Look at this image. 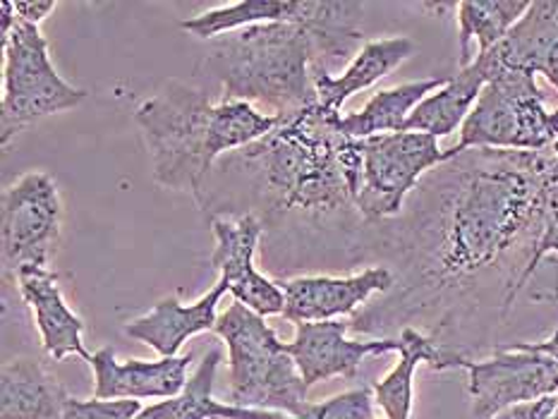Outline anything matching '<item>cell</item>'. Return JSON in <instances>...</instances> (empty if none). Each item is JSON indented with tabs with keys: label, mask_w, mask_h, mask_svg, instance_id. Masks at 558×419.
<instances>
[{
	"label": "cell",
	"mask_w": 558,
	"mask_h": 419,
	"mask_svg": "<svg viewBox=\"0 0 558 419\" xmlns=\"http://www.w3.org/2000/svg\"><path fill=\"white\" fill-rule=\"evenodd\" d=\"M348 329L341 321L295 323V338L286 343V350L295 359L307 389L336 377L353 379L369 355L398 353V338L348 341Z\"/></svg>",
	"instance_id": "13"
},
{
	"label": "cell",
	"mask_w": 558,
	"mask_h": 419,
	"mask_svg": "<svg viewBox=\"0 0 558 419\" xmlns=\"http://www.w3.org/2000/svg\"><path fill=\"white\" fill-rule=\"evenodd\" d=\"M278 125V115L264 113L247 101L214 103L209 127V159L216 163L230 151H240L264 139Z\"/></svg>",
	"instance_id": "26"
},
{
	"label": "cell",
	"mask_w": 558,
	"mask_h": 419,
	"mask_svg": "<svg viewBox=\"0 0 558 419\" xmlns=\"http://www.w3.org/2000/svg\"><path fill=\"white\" fill-rule=\"evenodd\" d=\"M204 65L226 101L262 106L278 118L317 103L314 48L298 22H264L218 36Z\"/></svg>",
	"instance_id": "3"
},
{
	"label": "cell",
	"mask_w": 558,
	"mask_h": 419,
	"mask_svg": "<svg viewBox=\"0 0 558 419\" xmlns=\"http://www.w3.org/2000/svg\"><path fill=\"white\" fill-rule=\"evenodd\" d=\"M140 410V400H80L68 395L63 419H135Z\"/></svg>",
	"instance_id": "28"
},
{
	"label": "cell",
	"mask_w": 558,
	"mask_h": 419,
	"mask_svg": "<svg viewBox=\"0 0 558 419\" xmlns=\"http://www.w3.org/2000/svg\"><path fill=\"white\" fill-rule=\"evenodd\" d=\"M341 113L322 103L278 118L264 139L240 149L271 211L336 215L355 209L362 187V141L341 130Z\"/></svg>",
	"instance_id": "2"
},
{
	"label": "cell",
	"mask_w": 558,
	"mask_h": 419,
	"mask_svg": "<svg viewBox=\"0 0 558 419\" xmlns=\"http://www.w3.org/2000/svg\"><path fill=\"white\" fill-rule=\"evenodd\" d=\"M549 255H558V213H554L551 219L547 221V225H544V231H542V237H539V243H537V247H535V251H532V259L527 261V267H525V271L520 273V279H518V283L513 285V291L508 293V297L504 299V315H508V309L513 307V303H515V297H518V293L523 291V287L527 285V281L532 279V275L537 273V269H539V263L547 259Z\"/></svg>",
	"instance_id": "29"
},
{
	"label": "cell",
	"mask_w": 558,
	"mask_h": 419,
	"mask_svg": "<svg viewBox=\"0 0 558 419\" xmlns=\"http://www.w3.org/2000/svg\"><path fill=\"white\" fill-rule=\"evenodd\" d=\"M556 403H558V395H547V398L506 407L504 412H499L492 419H551Z\"/></svg>",
	"instance_id": "30"
},
{
	"label": "cell",
	"mask_w": 558,
	"mask_h": 419,
	"mask_svg": "<svg viewBox=\"0 0 558 419\" xmlns=\"http://www.w3.org/2000/svg\"><path fill=\"white\" fill-rule=\"evenodd\" d=\"M362 141V187L355 209L365 221L396 219L424 173L444 165L448 151L422 132H391Z\"/></svg>",
	"instance_id": "8"
},
{
	"label": "cell",
	"mask_w": 558,
	"mask_h": 419,
	"mask_svg": "<svg viewBox=\"0 0 558 419\" xmlns=\"http://www.w3.org/2000/svg\"><path fill=\"white\" fill-rule=\"evenodd\" d=\"M508 350H530V353H539V355H547L558 362V329L549 335V338H544L539 343H508L504 345Z\"/></svg>",
	"instance_id": "32"
},
{
	"label": "cell",
	"mask_w": 558,
	"mask_h": 419,
	"mask_svg": "<svg viewBox=\"0 0 558 419\" xmlns=\"http://www.w3.org/2000/svg\"><path fill=\"white\" fill-rule=\"evenodd\" d=\"M278 285L286 297L288 321H336V317L355 315L374 295L391 293L396 273L388 267H369L355 275H300Z\"/></svg>",
	"instance_id": "12"
},
{
	"label": "cell",
	"mask_w": 558,
	"mask_h": 419,
	"mask_svg": "<svg viewBox=\"0 0 558 419\" xmlns=\"http://www.w3.org/2000/svg\"><path fill=\"white\" fill-rule=\"evenodd\" d=\"M228 293L226 281L218 279V283L209 293L202 295L197 303L183 305L178 297L161 299L147 315L130 321L125 333L161 357H178L180 347H183L192 335L214 331L218 321V303Z\"/></svg>",
	"instance_id": "17"
},
{
	"label": "cell",
	"mask_w": 558,
	"mask_h": 419,
	"mask_svg": "<svg viewBox=\"0 0 558 419\" xmlns=\"http://www.w3.org/2000/svg\"><path fill=\"white\" fill-rule=\"evenodd\" d=\"M429 177L410 225V311L463 295L513 255L532 259L556 213L544 151L470 149Z\"/></svg>",
	"instance_id": "1"
},
{
	"label": "cell",
	"mask_w": 558,
	"mask_h": 419,
	"mask_svg": "<svg viewBox=\"0 0 558 419\" xmlns=\"http://www.w3.org/2000/svg\"><path fill=\"white\" fill-rule=\"evenodd\" d=\"M15 281L24 305L32 309L44 350L56 362H63L72 355L82 357L84 362H92L94 353H89L82 341L84 321L70 309L63 293H60L58 273L44 267H24L17 271Z\"/></svg>",
	"instance_id": "16"
},
{
	"label": "cell",
	"mask_w": 558,
	"mask_h": 419,
	"mask_svg": "<svg viewBox=\"0 0 558 419\" xmlns=\"http://www.w3.org/2000/svg\"><path fill=\"white\" fill-rule=\"evenodd\" d=\"M374 389L360 386L322 403H307L302 415L293 419H376Z\"/></svg>",
	"instance_id": "27"
},
{
	"label": "cell",
	"mask_w": 558,
	"mask_h": 419,
	"mask_svg": "<svg viewBox=\"0 0 558 419\" xmlns=\"http://www.w3.org/2000/svg\"><path fill=\"white\" fill-rule=\"evenodd\" d=\"M365 5L348 0H302L300 22L307 29L314 48V67L329 70L331 63H345L365 46L357 27Z\"/></svg>",
	"instance_id": "21"
},
{
	"label": "cell",
	"mask_w": 558,
	"mask_h": 419,
	"mask_svg": "<svg viewBox=\"0 0 558 419\" xmlns=\"http://www.w3.org/2000/svg\"><path fill=\"white\" fill-rule=\"evenodd\" d=\"M487 82V70L475 58L470 65L460 67L458 75L448 77L441 89L429 94L412 111L405 132H422V135H429L434 139L453 135L458 127L465 125Z\"/></svg>",
	"instance_id": "22"
},
{
	"label": "cell",
	"mask_w": 558,
	"mask_h": 419,
	"mask_svg": "<svg viewBox=\"0 0 558 419\" xmlns=\"http://www.w3.org/2000/svg\"><path fill=\"white\" fill-rule=\"evenodd\" d=\"M527 8L530 3H525V0H463V3H458L460 67L472 63V41H477V56L489 53L515 27Z\"/></svg>",
	"instance_id": "24"
},
{
	"label": "cell",
	"mask_w": 558,
	"mask_h": 419,
	"mask_svg": "<svg viewBox=\"0 0 558 419\" xmlns=\"http://www.w3.org/2000/svg\"><path fill=\"white\" fill-rule=\"evenodd\" d=\"M300 15L302 0H238V3H228L190 17L180 27L197 39H218V36L252 27V24L300 22Z\"/></svg>",
	"instance_id": "25"
},
{
	"label": "cell",
	"mask_w": 558,
	"mask_h": 419,
	"mask_svg": "<svg viewBox=\"0 0 558 419\" xmlns=\"http://www.w3.org/2000/svg\"><path fill=\"white\" fill-rule=\"evenodd\" d=\"M68 393L41 362L12 359L0 371V419H63Z\"/></svg>",
	"instance_id": "20"
},
{
	"label": "cell",
	"mask_w": 558,
	"mask_h": 419,
	"mask_svg": "<svg viewBox=\"0 0 558 419\" xmlns=\"http://www.w3.org/2000/svg\"><path fill=\"white\" fill-rule=\"evenodd\" d=\"M192 353L178 357L128 359L118 362L113 347H101L92 355L94 398L101 400H144V398H178L187 386V367Z\"/></svg>",
	"instance_id": "14"
},
{
	"label": "cell",
	"mask_w": 558,
	"mask_h": 419,
	"mask_svg": "<svg viewBox=\"0 0 558 419\" xmlns=\"http://www.w3.org/2000/svg\"><path fill=\"white\" fill-rule=\"evenodd\" d=\"M135 419H175L173 398H166V400H159L149 407H142Z\"/></svg>",
	"instance_id": "33"
},
{
	"label": "cell",
	"mask_w": 558,
	"mask_h": 419,
	"mask_svg": "<svg viewBox=\"0 0 558 419\" xmlns=\"http://www.w3.org/2000/svg\"><path fill=\"white\" fill-rule=\"evenodd\" d=\"M412 53H415V41L408 36H388V39H374L362 46L360 53L350 60L338 77L324 67H312L317 103L341 113L350 96L369 89L374 82L384 79L388 72L403 65Z\"/></svg>",
	"instance_id": "19"
},
{
	"label": "cell",
	"mask_w": 558,
	"mask_h": 419,
	"mask_svg": "<svg viewBox=\"0 0 558 419\" xmlns=\"http://www.w3.org/2000/svg\"><path fill=\"white\" fill-rule=\"evenodd\" d=\"M87 91L72 87L53 67L48 41L36 24L17 20L3 36V147L41 118L80 106Z\"/></svg>",
	"instance_id": "7"
},
{
	"label": "cell",
	"mask_w": 558,
	"mask_h": 419,
	"mask_svg": "<svg viewBox=\"0 0 558 419\" xmlns=\"http://www.w3.org/2000/svg\"><path fill=\"white\" fill-rule=\"evenodd\" d=\"M487 70H518L527 75H544L558 91V0H537L518 20L501 44L489 53L475 56Z\"/></svg>",
	"instance_id": "15"
},
{
	"label": "cell",
	"mask_w": 558,
	"mask_h": 419,
	"mask_svg": "<svg viewBox=\"0 0 558 419\" xmlns=\"http://www.w3.org/2000/svg\"><path fill=\"white\" fill-rule=\"evenodd\" d=\"M398 355V365L379 383H374V400L384 410L386 419H410L412 400H415L412 381H415V369L422 362H427L434 371H446L456 367L460 369L465 357L448 350L436 341V335H427L412 326L400 331Z\"/></svg>",
	"instance_id": "18"
},
{
	"label": "cell",
	"mask_w": 558,
	"mask_h": 419,
	"mask_svg": "<svg viewBox=\"0 0 558 419\" xmlns=\"http://www.w3.org/2000/svg\"><path fill=\"white\" fill-rule=\"evenodd\" d=\"M211 113V96L178 79L166 82L135 113L151 156L154 183L190 192L199 204H204V177L214 165L209 159Z\"/></svg>",
	"instance_id": "5"
},
{
	"label": "cell",
	"mask_w": 558,
	"mask_h": 419,
	"mask_svg": "<svg viewBox=\"0 0 558 419\" xmlns=\"http://www.w3.org/2000/svg\"><path fill=\"white\" fill-rule=\"evenodd\" d=\"M558 141V111H549L535 75L496 70L460 127L448 159L470 149L544 151Z\"/></svg>",
	"instance_id": "6"
},
{
	"label": "cell",
	"mask_w": 558,
	"mask_h": 419,
	"mask_svg": "<svg viewBox=\"0 0 558 419\" xmlns=\"http://www.w3.org/2000/svg\"><path fill=\"white\" fill-rule=\"evenodd\" d=\"M58 8L56 0H32V3H15V12H17V20L22 22H29V24H39L51 15V12Z\"/></svg>",
	"instance_id": "31"
},
{
	"label": "cell",
	"mask_w": 558,
	"mask_h": 419,
	"mask_svg": "<svg viewBox=\"0 0 558 419\" xmlns=\"http://www.w3.org/2000/svg\"><path fill=\"white\" fill-rule=\"evenodd\" d=\"M446 82L448 77H429L376 91L362 111L341 118V130L353 139H369L376 135H391V132H405L412 111L429 94L441 89Z\"/></svg>",
	"instance_id": "23"
},
{
	"label": "cell",
	"mask_w": 558,
	"mask_h": 419,
	"mask_svg": "<svg viewBox=\"0 0 558 419\" xmlns=\"http://www.w3.org/2000/svg\"><path fill=\"white\" fill-rule=\"evenodd\" d=\"M216 247L211 255V267L221 271V281H226L228 293L238 303L257 311L262 317L283 315L286 297L281 285L254 267L264 225L254 213L238 215L235 221L214 219Z\"/></svg>",
	"instance_id": "11"
},
{
	"label": "cell",
	"mask_w": 558,
	"mask_h": 419,
	"mask_svg": "<svg viewBox=\"0 0 558 419\" xmlns=\"http://www.w3.org/2000/svg\"><path fill=\"white\" fill-rule=\"evenodd\" d=\"M216 335L228 345L230 393L228 403L247 410L302 415L307 407V386L286 343L257 311L233 299L218 315Z\"/></svg>",
	"instance_id": "4"
},
{
	"label": "cell",
	"mask_w": 558,
	"mask_h": 419,
	"mask_svg": "<svg viewBox=\"0 0 558 419\" xmlns=\"http://www.w3.org/2000/svg\"><path fill=\"white\" fill-rule=\"evenodd\" d=\"M63 204L56 180L44 171L24 173L3 192L0 209V239L8 279L24 267L48 269L60 239Z\"/></svg>",
	"instance_id": "9"
},
{
	"label": "cell",
	"mask_w": 558,
	"mask_h": 419,
	"mask_svg": "<svg viewBox=\"0 0 558 419\" xmlns=\"http://www.w3.org/2000/svg\"><path fill=\"white\" fill-rule=\"evenodd\" d=\"M460 369L470 374L468 391L477 419H492L506 407L558 395V362L539 353L499 345L489 359L475 362L463 357Z\"/></svg>",
	"instance_id": "10"
}]
</instances>
